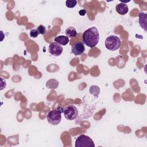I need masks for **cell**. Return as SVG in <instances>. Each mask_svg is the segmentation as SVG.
<instances>
[{
    "instance_id": "6da1fadb",
    "label": "cell",
    "mask_w": 147,
    "mask_h": 147,
    "mask_svg": "<svg viewBox=\"0 0 147 147\" xmlns=\"http://www.w3.org/2000/svg\"><path fill=\"white\" fill-rule=\"evenodd\" d=\"M99 40V33L98 29L92 26L83 33V42L87 47L93 48L98 44Z\"/></svg>"
},
{
    "instance_id": "7a4b0ae2",
    "label": "cell",
    "mask_w": 147,
    "mask_h": 147,
    "mask_svg": "<svg viewBox=\"0 0 147 147\" xmlns=\"http://www.w3.org/2000/svg\"><path fill=\"white\" fill-rule=\"evenodd\" d=\"M121 45V40L118 37L114 35H110L107 37L105 41L106 48L110 51H114L119 49Z\"/></svg>"
},
{
    "instance_id": "3957f363",
    "label": "cell",
    "mask_w": 147,
    "mask_h": 147,
    "mask_svg": "<svg viewBox=\"0 0 147 147\" xmlns=\"http://www.w3.org/2000/svg\"><path fill=\"white\" fill-rule=\"evenodd\" d=\"M60 107L56 110H51L47 114V118L48 122L51 125H57L61 121V113H63V110H60Z\"/></svg>"
},
{
    "instance_id": "277c9868",
    "label": "cell",
    "mask_w": 147,
    "mask_h": 147,
    "mask_svg": "<svg viewBox=\"0 0 147 147\" xmlns=\"http://www.w3.org/2000/svg\"><path fill=\"white\" fill-rule=\"evenodd\" d=\"M75 147H95L92 140L88 136L82 134L75 141Z\"/></svg>"
},
{
    "instance_id": "5b68a950",
    "label": "cell",
    "mask_w": 147,
    "mask_h": 147,
    "mask_svg": "<svg viewBox=\"0 0 147 147\" xmlns=\"http://www.w3.org/2000/svg\"><path fill=\"white\" fill-rule=\"evenodd\" d=\"M78 110L74 105H68L63 109L64 117L68 121H73L78 115Z\"/></svg>"
},
{
    "instance_id": "8992f818",
    "label": "cell",
    "mask_w": 147,
    "mask_h": 147,
    "mask_svg": "<svg viewBox=\"0 0 147 147\" xmlns=\"http://www.w3.org/2000/svg\"><path fill=\"white\" fill-rule=\"evenodd\" d=\"M49 52L54 56H59L63 51L62 46L56 42H53L49 45Z\"/></svg>"
},
{
    "instance_id": "52a82bcc",
    "label": "cell",
    "mask_w": 147,
    "mask_h": 147,
    "mask_svg": "<svg viewBox=\"0 0 147 147\" xmlns=\"http://www.w3.org/2000/svg\"><path fill=\"white\" fill-rule=\"evenodd\" d=\"M85 51L84 43L82 41H77L72 45L71 52L75 56L82 55Z\"/></svg>"
},
{
    "instance_id": "ba28073f",
    "label": "cell",
    "mask_w": 147,
    "mask_h": 147,
    "mask_svg": "<svg viewBox=\"0 0 147 147\" xmlns=\"http://www.w3.org/2000/svg\"><path fill=\"white\" fill-rule=\"evenodd\" d=\"M115 10L118 14L121 15H125L128 12L129 9L127 5L125 3H124L121 2L116 5Z\"/></svg>"
},
{
    "instance_id": "9c48e42d",
    "label": "cell",
    "mask_w": 147,
    "mask_h": 147,
    "mask_svg": "<svg viewBox=\"0 0 147 147\" xmlns=\"http://www.w3.org/2000/svg\"><path fill=\"white\" fill-rule=\"evenodd\" d=\"M138 22L140 26L146 31V22L147 17L146 14L144 12H140L138 14Z\"/></svg>"
},
{
    "instance_id": "30bf717a",
    "label": "cell",
    "mask_w": 147,
    "mask_h": 147,
    "mask_svg": "<svg viewBox=\"0 0 147 147\" xmlns=\"http://www.w3.org/2000/svg\"><path fill=\"white\" fill-rule=\"evenodd\" d=\"M54 41L61 45H65L69 42V38L65 36H58L54 38Z\"/></svg>"
},
{
    "instance_id": "8fae6325",
    "label": "cell",
    "mask_w": 147,
    "mask_h": 147,
    "mask_svg": "<svg viewBox=\"0 0 147 147\" xmlns=\"http://www.w3.org/2000/svg\"><path fill=\"white\" fill-rule=\"evenodd\" d=\"M59 84V82L55 79H49L45 84V86L47 88L49 89H56L57 88Z\"/></svg>"
},
{
    "instance_id": "7c38bea8",
    "label": "cell",
    "mask_w": 147,
    "mask_h": 147,
    "mask_svg": "<svg viewBox=\"0 0 147 147\" xmlns=\"http://www.w3.org/2000/svg\"><path fill=\"white\" fill-rule=\"evenodd\" d=\"M65 34L68 37L74 38L76 36L78 32L75 28L72 26H69L66 29Z\"/></svg>"
},
{
    "instance_id": "4fadbf2b",
    "label": "cell",
    "mask_w": 147,
    "mask_h": 147,
    "mask_svg": "<svg viewBox=\"0 0 147 147\" xmlns=\"http://www.w3.org/2000/svg\"><path fill=\"white\" fill-rule=\"evenodd\" d=\"M100 88L98 86H91L90 88V94L94 95V96L97 97L99 94Z\"/></svg>"
},
{
    "instance_id": "5bb4252c",
    "label": "cell",
    "mask_w": 147,
    "mask_h": 147,
    "mask_svg": "<svg viewBox=\"0 0 147 147\" xmlns=\"http://www.w3.org/2000/svg\"><path fill=\"white\" fill-rule=\"evenodd\" d=\"M77 5V1L76 0H67L65 5L68 8H73Z\"/></svg>"
},
{
    "instance_id": "9a60e30c",
    "label": "cell",
    "mask_w": 147,
    "mask_h": 147,
    "mask_svg": "<svg viewBox=\"0 0 147 147\" xmlns=\"http://www.w3.org/2000/svg\"><path fill=\"white\" fill-rule=\"evenodd\" d=\"M38 34H40L37 29H32L30 31V36L32 38H36L37 37H38Z\"/></svg>"
},
{
    "instance_id": "2e32d148",
    "label": "cell",
    "mask_w": 147,
    "mask_h": 147,
    "mask_svg": "<svg viewBox=\"0 0 147 147\" xmlns=\"http://www.w3.org/2000/svg\"><path fill=\"white\" fill-rule=\"evenodd\" d=\"M37 29L39 33L41 34H44L46 32V28L42 25H40L37 27Z\"/></svg>"
},
{
    "instance_id": "e0dca14e",
    "label": "cell",
    "mask_w": 147,
    "mask_h": 147,
    "mask_svg": "<svg viewBox=\"0 0 147 147\" xmlns=\"http://www.w3.org/2000/svg\"><path fill=\"white\" fill-rule=\"evenodd\" d=\"M79 14L80 16H84V15L86 14V11L84 9L80 10L79 11Z\"/></svg>"
}]
</instances>
